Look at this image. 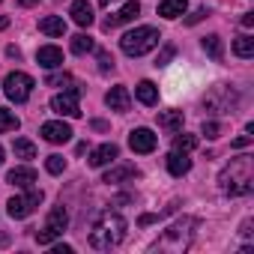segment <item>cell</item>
I'll use <instances>...</instances> for the list:
<instances>
[{
    "mask_svg": "<svg viewBox=\"0 0 254 254\" xmlns=\"http://www.w3.org/2000/svg\"><path fill=\"white\" fill-rule=\"evenodd\" d=\"M99 3H102V6H108V3H111V0H99Z\"/></svg>",
    "mask_w": 254,
    "mask_h": 254,
    "instance_id": "ee69618b",
    "label": "cell"
},
{
    "mask_svg": "<svg viewBox=\"0 0 254 254\" xmlns=\"http://www.w3.org/2000/svg\"><path fill=\"white\" fill-rule=\"evenodd\" d=\"M69 15H72V21L78 27H90L93 24V6L87 3V0H75L72 9H69Z\"/></svg>",
    "mask_w": 254,
    "mask_h": 254,
    "instance_id": "2e32d148",
    "label": "cell"
},
{
    "mask_svg": "<svg viewBox=\"0 0 254 254\" xmlns=\"http://www.w3.org/2000/svg\"><path fill=\"white\" fill-rule=\"evenodd\" d=\"M36 63L42 69H57V66H63V51L57 45H45V48L36 51Z\"/></svg>",
    "mask_w": 254,
    "mask_h": 254,
    "instance_id": "5bb4252c",
    "label": "cell"
},
{
    "mask_svg": "<svg viewBox=\"0 0 254 254\" xmlns=\"http://www.w3.org/2000/svg\"><path fill=\"white\" fill-rule=\"evenodd\" d=\"M233 102H236V93H233L230 87H215L212 93H206L203 108H206L209 114H227V111L233 108Z\"/></svg>",
    "mask_w": 254,
    "mask_h": 254,
    "instance_id": "ba28073f",
    "label": "cell"
},
{
    "mask_svg": "<svg viewBox=\"0 0 254 254\" xmlns=\"http://www.w3.org/2000/svg\"><path fill=\"white\" fill-rule=\"evenodd\" d=\"M99 69H102V72H111V69H114V57H111L108 51H99Z\"/></svg>",
    "mask_w": 254,
    "mask_h": 254,
    "instance_id": "1f68e13d",
    "label": "cell"
},
{
    "mask_svg": "<svg viewBox=\"0 0 254 254\" xmlns=\"http://www.w3.org/2000/svg\"><path fill=\"white\" fill-rule=\"evenodd\" d=\"M242 24H245V27H251V24H254V15H251V12H245V15H242Z\"/></svg>",
    "mask_w": 254,
    "mask_h": 254,
    "instance_id": "74e56055",
    "label": "cell"
},
{
    "mask_svg": "<svg viewBox=\"0 0 254 254\" xmlns=\"http://www.w3.org/2000/svg\"><path fill=\"white\" fill-rule=\"evenodd\" d=\"M203 51H206L212 60H221V57H224V45H221L218 36H203Z\"/></svg>",
    "mask_w": 254,
    "mask_h": 254,
    "instance_id": "cb8c5ba5",
    "label": "cell"
},
{
    "mask_svg": "<svg viewBox=\"0 0 254 254\" xmlns=\"http://www.w3.org/2000/svg\"><path fill=\"white\" fill-rule=\"evenodd\" d=\"M39 30H42L45 36H63V33H66V21H63L60 15H48V18L39 21Z\"/></svg>",
    "mask_w": 254,
    "mask_h": 254,
    "instance_id": "44dd1931",
    "label": "cell"
},
{
    "mask_svg": "<svg viewBox=\"0 0 254 254\" xmlns=\"http://www.w3.org/2000/svg\"><path fill=\"white\" fill-rule=\"evenodd\" d=\"M194 147H197V138L194 135H177L174 138V150L177 153H191Z\"/></svg>",
    "mask_w": 254,
    "mask_h": 254,
    "instance_id": "83f0119b",
    "label": "cell"
},
{
    "mask_svg": "<svg viewBox=\"0 0 254 254\" xmlns=\"http://www.w3.org/2000/svg\"><path fill=\"white\" fill-rule=\"evenodd\" d=\"M36 3V0H21V6H33Z\"/></svg>",
    "mask_w": 254,
    "mask_h": 254,
    "instance_id": "b9f144b4",
    "label": "cell"
},
{
    "mask_svg": "<svg viewBox=\"0 0 254 254\" xmlns=\"http://www.w3.org/2000/svg\"><path fill=\"white\" fill-rule=\"evenodd\" d=\"M156 144H159V138H156L150 129H135V132L129 135V147H132L135 153H153Z\"/></svg>",
    "mask_w": 254,
    "mask_h": 254,
    "instance_id": "7c38bea8",
    "label": "cell"
},
{
    "mask_svg": "<svg viewBox=\"0 0 254 254\" xmlns=\"http://www.w3.org/2000/svg\"><path fill=\"white\" fill-rule=\"evenodd\" d=\"M45 84H48V87H63V90L69 87V90H72V87H75V78L63 72V75H48V78H45Z\"/></svg>",
    "mask_w": 254,
    "mask_h": 254,
    "instance_id": "f546056e",
    "label": "cell"
},
{
    "mask_svg": "<svg viewBox=\"0 0 254 254\" xmlns=\"http://www.w3.org/2000/svg\"><path fill=\"white\" fill-rule=\"evenodd\" d=\"M0 165H3V147H0Z\"/></svg>",
    "mask_w": 254,
    "mask_h": 254,
    "instance_id": "7bdbcfd3",
    "label": "cell"
},
{
    "mask_svg": "<svg viewBox=\"0 0 254 254\" xmlns=\"http://www.w3.org/2000/svg\"><path fill=\"white\" fill-rule=\"evenodd\" d=\"M218 183H221V191H224V194H230V197L248 194V191H251V183H254V174H251V159H248V156L230 159V165L221 171Z\"/></svg>",
    "mask_w": 254,
    "mask_h": 254,
    "instance_id": "3957f363",
    "label": "cell"
},
{
    "mask_svg": "<svg viewBox=\"0 0 254 254\" xmlns=\"http://www.w3.org/2000/svg\"><path fill=\"white\" fill-rule=\"evenodd\" d=\"M6 180H9L12 186H18V189H30V186L36 183V171H33V168H12Z\"/></svg>",
    "mask_w": 254,
    "mask_h": 254,
    "instance_id": "e0dca14e",
    "label": "cell"
},
{
    "mask_svg": "<svg viewBox=\"0 0 254 254\" xmlns=\"http://www.w3.org/2000/svg\"><path fill=\"white\" fill-rule=\"evenodd\" d=\"M135 96H138L141 105H156V102H159V87H156L153 81H141V84L135 87Z\"/></svg>",
    "mask_w": 254,
    "mask_h": 254,
    "instance_id": "d6986e66",
    "label": "cell"
},
{
    "mask_svg": "<svg viewBox=\"0 0 254 254\" xmlns=\"http://www.w3.org/2000/svg\"><path fill=\"white\" fill-rule=\"evenodd\" d=\"M93 129H96V132H105V129H108V126H105L102 120H93Z\"/></svg>",
    "mask_w": 254,
    "mask_h": 254,
    "instance_id": "f35d334b",
    "label": "cell"
},
{
    "mask_svg": "<svg viewBox=\"0 0 254 254\" xmlns=\"http://www.w3.org/2000/svg\"><path fill=\"white\" fill-rule=\"evenodd\" d=\"M18 129V117L6 108H0V135H6V132H15Z\"/></svg>",
    "mask_w": 254,
    "mask_h": 254,
    "instance_id": "d4e9b609",
    "label": "cell"
},
{
    "mask_svg": "<svg viewBox=\"0 0 254 254\" xmlns=\"http://www.w3.org/2000/svg\"><path fill=\"white\" fill-rule=\"evenodd\" d=\"M72 51H75V54H87V51H93V39H90L87 33L72 36Z\"/></svg>",
    "mask_w": 254,
    "mask_h": 254,
    "instance_id": "f1b7e54d",
    "label": "cell"
},
{
    "mask_svg": "<svg viewBox=\"0 0 254 254\" xmlns=\"http://www.w3.org/2000/svg\"><path fill=\"white\" fill-rule=\"evenodd\" d=\"M117 156H120L117 144H102V147H96V150L90 153V168H105V165H111Z\"/></svg>",
    "mask_w": 254,
    "mask_h": 254,
    "instance_id": "9a60e30c",
    "label": "cell"
},
{
    "mask_svg": "<svg viewBox=\"0 0 254 254\" xmlns=\"http://www.w3.org/2000/svg\"><path fill=\"white\" fill-rule=\"evenodd\" d=\"M0 245H9V236L6 233H0Z\"/></svg>",
    "mask_w": 254,
    "mask_h": 254,
    "instance_id": "60d3db41",
    "label": "cell"
},
{
    "mask_svg": "<svg viewBox=\"0 0 254 254\" xmlns=\"http://www.w3.org/2000/svg\"><path fill=\"white\" fill-rule=\"evenodd\" d=\"M12 150H15L18 159H36V147H33L27 138H18V141L12 144Z\"/></svg>",
    "mask_w": 254,
    "mask_h": 254,
    "instance_id": "4316f807",
    "label": "cell"
},
{
    "mask_svg": "<svg viewBox=\"0 0 254 254\" xmlns=\"http://www.w3.org/2000/svg\"><path fill=\"white\" fill-rule=\"evenodd\" d=\"M168 171H171L174 177H183V174L191 171V159H189L186 153H177V150H174V153L168 156Z\"/></svg>",
    "mask_w": 254,
    "mask_h": 254,
    "instance_id": "ac0fdd59",
    "label": "cell"
},
{
    "mask_svg": "<svg viewBox=\"0 0 254 254\" xmlns=\"http://www.w3.org/2000/svg\"><path fill=\"white\" fill-rule=\"evenodd\" d=\"M159 126L165 132H180L183 129V111H162L159 114Z\"/></svg>",
    "mask_w": 254,
    "mask_h": 254,
    "instance_id": "ffe728a7",
    "label": "cell"
},
{
    "mask_svg": "<svg viewBox=\"0 0 254 254\" xmlns=\"http://www.w3.org/2000/svg\"><path fill=\"white\" fill-rule=\"evenodd\" d=\"M6 27H9V18H6V15H0V30H6Z\"/></svg>",
    "mask_w": 254,
    "mask_h": 254,
    "instance_id": "ab89813d",
    "label": "cell"
},
{
    "mask_svg": "<svg viewBox=\"0 0 254 254\" xmlns=\"http://www.w3.org/2000/svg\"><path fill=\"white\" fill-rule=\"evenodd\" d=\"M0 3H3V0H0Z\"/></svg>",
    "mask_w": 254,
    "mask_h": 254,
    "instance_id": "f6af8a7d",
    "label": "cell"
},
{
    "mask_svg": "<svg viewBox=\"0 0 254 254\" xmlns=\"http://www.w3.org/2000/svg\"><path fill=\"white\" fill-rule=\"evenodd\" d=\"M33 87H36V81H33L27 72H9V75H6V81H3V93H6L15 105L27 102V99H30V93H33Z\"/></svg>",
    "mask_w": 254,
    "mask_h": 254,
    "instance_id": "8992f818",
    "label": "cell"
},
{
    "mask_svg": "<svg viewBox=\"0 0 254 254\" xmlns=\"http://www.w3.org/2000/svg\"><path fill=\"white\" fill-rule=\"evenodd\" d=\"M42 138L48 144H66V141H72V126L60 123V120H51V123L42 126Z\"/></svg>",
    "mask_w": 254,
    "mask_h": 254,
    "instance_id": "8fae6325",
    "label": "cell"
},
{
    "mask_svg": "<svg viewBox=\"0 0 254 254\" xmlns=\"http://www.w3.org/2000/svg\"><path fill=\"white\" fill-rule=\"evenodd\" d=\"M105 105H108L111 111H129L132 96H129V90H126V87H111L108 96H105Z\"/></svg>",
    "mask_w": 254,
    "mask_h": 254,
    "instance_id": "4fadbf2b",
    "label": "cell"
},
{
    "mask_svg": "<svg viewBox=\"0 0 254 254\" xmlns=\"http://www.w3.org/2000/svg\"><path fill=\"white\" fill-rule=\"evenodd\" d=\"M233 51H236L239 57H245V60L254 57V39H251V36H239V39L233 42Z\"/></svg>",
    "mask_w": 254,
    "mask_h": 254,
    "instance_id": "484cf974",
    "label": "cell"
},
{
    "mask_svg": "<svg viewBox=\"0 0 254 254\" xmlns=\"http://www.w3.org/2000/svg\"><path fill=\"white\" fill-rule=\"evenodd\" d=\"M162 42V33L156 27H135L120 39V48L129 54V57H144L147 51H153Z\"/></svg>",
    "mask_w": 254,
    "mask_h": 254,
    "instance_id": "277c9868",
    "label": "cell"
},
{
    "mask_svg": "<svg viewBox=\"0 0 254 254\" xmlns=\"http://www.w3.org/2000/svg\"><path fill=\"white\" fill-rule=\"evenodd\" d=\"M78 96H81V87H72V90H66V93H57V96L51 99V111L60 114V117H81Z\"/></svg>",
    "mask_w": 254,
    "mask_h": 254,
    "instance_id": "9c48e42d",
    "label": "cell"
},
{
    "mask_svg": "<svg viewBox=\"0 0 254 254\" xmlns=\"http://www.w3.org/2000/svg\"><path fill=\"white\" fill-rule=\"evenodd\" d=\"M66 224H69V212H66V206H63V203H57V206L48 212L45 227L36 233V242H39V245H51L54 239H60V236H63Z\"/></svg>",
    "mask_w": 254,
    "mask_h": 254,
    "instance_id": "5b68a950",
    "label": "cell"
},
{
    "mask_svg": "<svg viewBox=\"0 0 254 254\" xmlns=\"http://www.w3.org/2000/svg\"><path fill=\"white\" fill-rule=\"evenodd\" d=\"M248 144H251V135H242V138H236V141H233V147H236V150H242V147H248Z\"/></svg>",
    "mask_w": 254,
    "mask_h": 254,
    "instance_id": "d590c367",
    "label": "cell"
},
{
    "mask_svg": "<svg viewBox=\"0 0 254 254\" xmlns=\"http://www.w3.org/2000/svg\"><path fill=\"white\" fill-rule=\"evenodd\" d=\"M39 203H42V191L30 186V189H27L24 194L12 197V200L6 203V212H9L12 218H27V215H30V212H33V209H36Z\"/></svg>",
    "mask_w": 254,
    "mask_h": 254,
    "instance_id": "52a82bcc",
    "label": "cell"
},
{
    "mask_svg": "<svg viewBox=\"0 0 254 254\" xmlns=\"http://www.w3.org/2000/svg\"><path fill=\"white\" fill-rule=\"evenodd\" d=\"M54 254H72V245H54Z\"/></svg>",
    "mask_w": 254,
    "mask_h": 254,
    "instance_id": "8d00e7d4",
    "label": "cell"
},
{
    "mask_svg": "<svg viewBox=\"0 0 254 254\" xmlns=\"http://www.w3.org/2000/svg\"><path fill=\"white\" fill-rule=\"evenodd\" d=\"M206 15H209L206 9H197L194 15H189V18H186V24H197V21H200V18H206Z\"/></svg>",
    "mask_w": 254,
    "mask_h": 254,
    "instance_id": "e575fe53",
    "label": "cell"
},
{
    "mask_svg": "<svg viewBox=\"0 0 254 254\" xmlns=\"http://www.w3.org/2000/svg\"><path fill=\"white\" fill-rule=\"evenodd\" d=\"M45 168H48V174H63V168H66V159H63V156H48Z\"/></svg>",
    "mask_w": 254,
    "mask_h": 254,
    "instance_id": "4dcf8cb0",
    "label": "cell"
},
{
    "mask_svg": "<svg viewBox=\"0 0 254 254\" xmlns=\"http://www.w3.org/2000/svg\"><path fill=\"white\" fill-rule=\"evenodd\" d=\"M174 54H177V48H174V45H168V48H165V51L159 54V60H156V66H165V63H168V60H171Z\"/></svg>",
    "mask_w": 254,
    "mask_h": 254,
    "instance_id": "836d02e7",
    "label": "cell"
},
{
    "mask_svg": "<svg viewBox=\"0 0 254 254\" xmlns=\"http://www.w3.org/2000/svg\"><path fill=\"white\" fill-rule=\"evenodd\" d=\"M132 177H138V168L135 165H120V168L108 171L102 177V183H123V180H132Z\"/></svg>",
    "mask_w": 254,
    "mask_h": 254,
    "instance_id": "7402d4cb",
    "label": "cell"
},
{
    "mask_svg": "<svg viewBox=\"0 0 254 254\" xmlns=\"http://www.w3.org/2000/svg\"><path fill=\"white\" fill-rule=\"evenodd\" d=\"M186 0H162V3H159V15L162 18H180L183 12H186Z\"/></svg>",
    "mask_w": 254,
    "mask_h": 254,
    "instance_id": "603a6c76",
    "label": "cell"
},
{
    "mask_svg": "<svg viewBox=\"0 0 254 254\" xmlns=\"http://www.w3.org/2000/svg\"><path fill=\"white\" fill-rule=\"evenodd\" d=\"M194 230H197V218H191V215H183V218H177L171 227H165V230H162V236L153 242V251L183 254V251L191 245V239H194Z\"/></svg>",
    "mask_w": 254,
    "mask_h": 254,
    "instance_id": "7a4b0ae2",
    "label": "cell"
},
{
    "mask_svg": "<svg viewBox=\"0 0 254 254\" xmlns=\"http://www.w3.org/2000/svg\"><path fill=\"white\" fill-rule=\"evenodd\" d=\"M218 132H221V126H218V123H212V120L203 123V135H206V138H218Z\"/></svg>",
    "mask_w": 254,
    "mask_h": 254,
    "instance_id": "d6a6232c",
    "label": "cell"
},
{
    "mask_svg": "<svg viewBox=\"0 0 254 254\" xmlns=\"http://www.w3.org/2000/svg\"><path fill=\"white\" fill-rule=\"evenodd\" d=\"M126 239V218L120 215V212H102L96 221H93V227H90V245L96 248V251H108V248H114V245H120Z\"/></svg>",
    "mask_w": 254,
    "mask_h": 254,
    "instance_id": "6da1fadb",
    "label": "cell"
},
{
    "mask_svg": "<svg viewBox=\"0 0 254 254\" xmlns=\"http://www.w3.org/2000/svg\"><path fill=\"white\" fill-rule=\"evenodd\" d=\"M138 15H141V3H138V0H129V3H126L120 12L108 15V18L102 21V27H105V30H114V27H120V24H126V21H135Z\"/></svg>",
    "mask_w": 254,
    "mask_h": 254,
    "instance_id": "30bf717a",
    "label": "cell"
}]
</instances>
